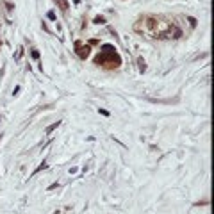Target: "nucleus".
Wrapping results in <instances>:
<instances>
[{"label":"nucleus","instance_id":"nucleus-1","mask_svg":"<svg viewBox=\"0 0 214 214\" xmlns=\"http://www.w3.org/2000/svg\"><path fill=\"white\" fill-rule=\"evenodd\" d=\"M57 125H59V121H57V123H54V125H50V127L46 129V132H52V130H54V129H55Z\"/></svg>","mask_w":214,"mask_h":214}]
</instances>
